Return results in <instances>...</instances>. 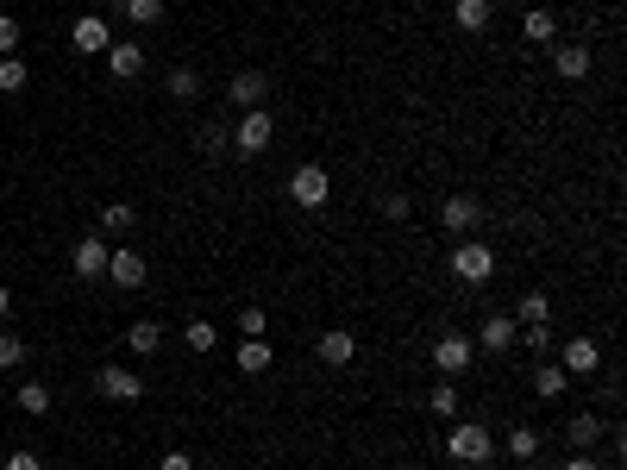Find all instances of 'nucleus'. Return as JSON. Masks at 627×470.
<instances>
[{
  "label": "nucleus",
  "mask_w": 627,
  "mask_h": 470,
  "mask_svg": "<svg viewBox=\"0 0 627 470\" xmlns=\"http://www.w3.org/2000/svg\"><path fill=\"white\" fill-rule=\"evenodd\" d=\"M521 345L533 351V364H540L546 351H559V333H552V320H546V326H521Z\"/></svg>",
  "instance_id": "26"
},
{
  "label": "nucleus",
  "mask_w": 627,
  "mask_h": 470,
  "mask_svg": "<svg viewBox=\"0 0 627 470\" xmlns=\"http://www.w3.org/2000/svg\"><path fill=\"white\" fill-rule=\"evenodd\" d=\"M120 13L132 26H164V0H120Z\"/></svg>",
  "instance_id": "27"
},
{
  "label": "nucleus",
  "mask_w": 627,
  "mask_h": 470,
  "mask_svg": "<svg viewBox=\"0 0 627 470\" xmlns=\"http://www.w3.org/2000/svg\"><path fill=\"white\" fill-rule=\"evenodd\" d=\"M327 195H333V176L320 170V163H301V170L289 176V201L308 207V214H314V207H327Z\"/></svg>",
  "instance_id": "4"
},
{
  "label": "nucleus",
  "mask_w": 627,
  "mask_h": 470,
  "mask_svg": "<svg viewBox=\"0 0 627 470\" xmlns=\"http://www.w3.org/2000/svg\"><path fill=\"white\" fill-rule=\"evenodd\" d=\"M471 358H477V345L464 339V333H439L433 339V370L439 376H464V370H471Z\"/></svg>",
  "instance_id": "8"
},
{
  "label": "nucleus",
  "mask_w": 627,
  "mask_h": 470,
  "mask_svg": "<svg viewBox=\"0 0 627 470\" xmlns=\"http://www.w3.org/2000/svg\"><path fill=\"white\" fill-rule=\"evenodd\" d=\"M26 82H32V69H26V63H19V57H0V94H19Z\"/></svg>",
  "instance_id": "30"
},
{
  "label": "nucleus",
  "mask_w": 627,
  "mask_h": 470,
  "mask_svg": "<svg viewBox=\"0 0 627 470\" xmlns=\"http://www.w3.org/2000/svg\"><path fill=\"white\" fill-rule=\"evenodd\" d=\"M602 433H609V427H602V420H596V414H571V427H565V439H571V452H590V445H596Z\"/></svg>",
  "instance_id": "21"
},
{
  "label": "nucleus",
  "mask_w": 627,
  "mask_h": 470,
  "mask_svg": "<svg viewBox=\"0 0 627 470\" xmlns=\"http://www.w3.org/2000/svg\"><path fill=\"white\" fill-rule=\"evenodd\" d=\"M95 389L107 395V402H145V376L126 370V364H107V370L95 376Z\"/></svg>",
  "instance_id": "10"
},
{
  "label": "nucleus",
  "mask_w": 627,
  "mask_h": 470,
  "mask_svg": "<svg viewBox=\"0 0 627 470\" xmlns=\"http://www.w3.org/2000/svg\"><path fill=\"white\" fill-rule=\"evenodd\" d=\"M145 276H151L145 251H132V245L107 251V276H101V282H113V289H145Z\"/></svg>",
  "instance_id": "6"
},
{
  "label": "nucleus",
  "mask_w": 627,
  "mask_h": 470,
  "mask_svg": "<svg viewBox=\"0 0 627 470\" xmlns=\"http://www.w3.org/2000/svg\"><path fill=\"white\" fill-rule=\"evenodd\" d=\"M13 51H19V19L0 13V57H13Z\"/></svg>",
  "instance_id": "34"
},
{
  "label": "nucleus",
  "mask_w": 627,
  "mask_h": 470,
  "mask_svg": "<svg viewBox=\"0 0 627 470\" xmlns=\"http://www.w3.org/2000/svg\"><path fill=\"white\" fill-rule=\"evenodd\" d=\"M439 226H446V232H458V239H471V232L483 226V201L458 188V195H446V201H439Z\"/></svg>",
  "instance_id": "5"
},
{
  "label": "nucleus",
  "mask_w": 627,
  "mask_h": 470,
  "mask_svg": "<svg viewBox=\"0 0 627 470\" xmlns=\"http://www.w3.org/2000/svg\"><path fill=\"white\" fill-rule=\"evenodd\" d=\"M0 470H38V452H32V445H13V452H7V464H0Z\"/></svg>",
  "instance_id": "37"
},
{
  "label": "nucleus",
  "mask_w": 627,
  "mask_h": 470,
  "mask_svg": "<svg viewBox=\"0 0 627 470\" xmlns=\"http://www.w3.org/2000/svg\"><path fill=\"white\" fill-rule=\"evenodd\" d=\"M239 333L245 339H264V308H239Z\"/></svg>",
  "instance_id": "36"
},
{
  "label": "nucleus",
  "mask_w": 627,
  "mask_h": 470,
  "mask_svg": "<svg viewBox=\"0 0 627 470\" xmlns=\"http://www.w3.org/2000/svg\"><path fill=\"white\" fill-rule=\"evenodd\" d=\"M471 345H483V351H508V345H521V326L508 320V314H490V320L477 326V339H471Z\"/></svg>",
  "instance_id": "15"
},
{
  "label": "nucleus",
  "mask_w": 627,
  "mask_h": 470,
  "mask_svg": "<svg viewBox=\"0 0 627 470\" xmlns=\"http://www.w3.org/2000/svg\"><path fill=\"white\" fill-rule=\"evenodd\" d=\"M270 138H276L270 107H251V113H239V126H232V151H239V157H264Z\"/></svg>",
  "instance_id": "3"
},
{
  "label": "nucleus",
  "mask_w": 627,
  "mask_h": 470,
  "mask_svg": "<svg viewBox=\"0 0 627 470\" xmlns=\"http://www.w3.org/2000/svg\"><path fill=\"white\" fill-rule=\"evenodd\" d=\"M452 276L464 282V289L490 282V276H496V251H490V239H458V245H452Z\"/></svg>",
  "instance_id": "2"
},
{
  "label": "nucleus",
  "mask_w": 627,
  "mask_h": 470,
  "mask_svg": "<svg viewBox=\"0 0 627 470\" xmlns=\"http://www.w3.org/2000/svg\"><path fill=\"white\" fill-rule=\"evenodd\" d=\"M446 452H452L458 464H490V458H496V439H490V427H483V420H452Z\"/></svg>",
  "instance_id": "1"
},
{
  "label": "nucleus",
  "mask_w": 627,
  "mask_h": 470,
  "mask_svg": "<svg viewBox=\"0 0 627 470\" xmlns=\"http://www.w3.org/2000/svg\"><path fill=\"white\" fill-rule=\"evenodd\" d=\"M19 408L26 414H51V389L44 383H19Z\"/></svg>",
  "instance_id": "32"
},
{
  "label": "nucleus",
  "mask_w": 627,
  "mask_h": 470,
  "mask_svg": "<svg viewBox=\"0 0 627 470\" xmlns=\"http://www.w3.org/2000/svg\"><path fill=\"white\" fill-rule=\"evenodd\" d=\"M107 44H113V26L101 13H82L76 26H69V51L76 57H107Z\"/></svg>",
  "instance_id": "7"
},
{
  "label": "nucleus",
  "mask_w": 627,
  "mask_h": 470,
  "mask_svg": "<svg viewBox=\"0 0 627 470\" xmlns=\"http://www.w3.org/2000/svg\"><path fill=\"white\" fill-rule=\"evenodd\" d=\"M565 389H571V376H565L559 364H546V358L533 364V395H540V402H559Z\"/></svg>",
  "instance_id": "20"
},
{
  "label": "nucleus",
  "mask_w": 627,
  "mask_h": 470,
  "mask_svg": "<svg viewBox=\"0 0 627 470\" xmlns=\"http://www.w3.org/2000/svg\"><path fill=\"white\" fill-rule=\"evenodd\" d=\"M126 345L138 351V358H151V351L164 345V326H157V320H132V326H126Z\"/></svg>",
  "instance_id": "23"
},
{
  "label": "nucleus",
  "mask_w": 627,
  "mask_h": 470,
  "mask_svg": "<svg viewBox=\"0 0 627 470\" xmlns=\"http://www.w3.org/2000/svg\"><path fill=\"white\" fill-rule=\"evenodd\" d=\"M502 445H508V458H521V464L540 458V433H533V427H508V433H502Z\"/></svg>",
  "instance_id": "24"
},
{
  "label": "nucleus",
  "mask_w": 627,
  "mask_h": 470,
  "mask_svg": "<svg viewBox=\"0 0 627 470\" xmlns=\"http://www.w3.org/2000/svg\"><path fill=\"white\" fill-rule=\"evenodd\" d=\"M521 38L527 44H559V19H552L546 7H527L521 13Z\"/></svg>",
  "instance_id": "18"
},
{
  "label": "nucleus",
  "mask_w": 627,
  "mask_h": 470,
  "mask_svg": "<svg viewBox=\"0 0 627 470\" xmlns=\"http://www.w3.org/2000/svg\"><path fill=\"white\" fill-rule=\"evenodd\" d=\"M26 339H19V333H7V326H0V370H19V364H26Z\"/></svg>",
  "instance_id": "29"
},
{
  "label": "nucleus",
  "mask_w": 627,
  "mask_h": 470,
  "mask_svg": "<svg viewBox=\"0 0 627 470\" xmlns=\"http://www.w3.org/2000/svg\"><path fill=\"white\" fill-rule=\"evenodd\" d=\"M270 364H276V351H270L264 339H239V370H245V376H264Z\"/></svg>",
  "instance_id": "22"
},
{
  "label": "nucleus",
  "mask_w": 627,
  "mask_h": 470,
  "mask_svg": "<svg viewBox=\"0 0 627 470\" xmlns=\"http://www.w3.org/2000/svg\"><path fill=\"white\" fill-rule=\"evenodd\" d=\"M13 314V289H7V282H0V320H7Z\"/></svg>",
  "instance_id": "40"
},
{
  "label": "nucleus",
  "mask_w": 627,
  "mask_h": 470,
  "mask_svg": "<svg viewBox=\"0 0 627 470\" xmlns=\"http://www.w3.org/2000/svg\"><path fill=\"white\" fill-rule=\"evenodd\" d=\"M490 13H496L490 0H458V7H452V26L477 38V32H490Z\"/></svg>",
  "instance_id": "19"
},
{
  "label": "nucleus",
  "mask_w": 627,
  "mask_h": 470,
  "mask_svg": "<svg viewBox=\"0 0 627 470\" xmlns=\"http://www.w3.org/2000/svg\"><path fill=\"white\" fill-rule=\"evenodd\" d=\"M314 351H320V364H333V370H345V364H352V358H358V339H352V333H345V326H333V333H320V339H314Z\"/></svg>",
  "instance_id": "14"
},
{
  "label": "nucleus",
  "mask_w": 627,
  "mask_h": 470,
  "mask_svg": "<svg viewBox=\"0 0 627 470\" xmlns=\"http://www.w3.org/2000/svg\"><path fill=\"white\" fill-rule=\"evenodd\" d=\"M164 88H170V101H201V76L195 69H170Z\"/></svg>",
  "instance_id": "28"
},
{
  "label": "nucleus",
  "mask_w": 627,
  "mask_h": 470,
  "mask_svg": "<svg viewBox=\"0 0 627 470\" xmlns=\"http://www.w3.org/2000/svg\"><path fill=\"white\" fill-rule=\"evenodd\" d=\"M107 69H113V82L145 76V44H138V38H113L107 44Z\"/></svg>",
  "instance_id": "13"
},
{
  "label": "nucleus",
  "mask_w": 627,
  "mask_h": 470,
  "mask_svg": "<svg viewBox=\"0 0 627 470\" xmlns=\"http://www.w3.org/2000/svg\"><path fill=\"white\" fill-rule=\"evenodd\" d=\"M157 470H195V458L189 452H164V464H157Z\"/></svg>",
  "instance_id": "39"
},
{
  "label": "nucleus",
  "mask_w": 627,
  "mask_h": 470,
  "mask_svg": "<svg viewBox=\"0 0 627 470\" xmlns=\"http://www.w3.org/2000/svg\"><path fill=\"white\" fill-rule=\"evenodd\" d=\"M427 408H433L439 420H458V389H452V376H446V383H439V389L427 395Z\"/></svg>",
  "instance_id": "31"
},
{
  "label": "nucleus",
  "mask_w": 627,
  "mask_h": 470,
  "mask_svg": "<svg viewBox=\"0 0 627 470\" xmlns=\"http://www.w3.org/2000/svg\"><path fill=\"white\" fill-rule=\"evenodd\" d=\"M508 320H515V326H546V320H552V295H546V289H527Z\"/></svg>",
  "instance_id": "17"
},
{
  "label": "nucleus",
  "mask_w": 627,
  "mask_h": 470,
  "mask_svg": "<svg viewBox=\"0 0 627 470\" xmlns=\"http://www.w3.org/2000/svg\"><path fill=\"white\" fill-rule=\"evenodd\" d=\"M138 226V207L132 201H107L101 207V232H132Z\"/></svg>",
  "instance_id": "25"
},
{
  "label": "nucleus",
  "mask_w": 627,
  "mask_h": 470,
  "mask_svg": "<svg viewBox=\"0 0 627 470\" xmlns=\"http://www.w3.org/2000/svg\"><path fill=\"white\" fill-rule=\"evenodd\" d=\"M201 151H214V157L232 151V132H226V126H207V132H201Z\"/></svg>",
  "instance_id": "35"
},
{
  "label": "nucleus",
  "mask_w": 627,
  "mask_h": 470,
  "mask_svg": "<svg viewBox=\"0 0 627 470\" xmlns=\"http://www.w3.org/2000/svg\"><path fill=\"white\" fill-rule=\"evenodd\" d=\"M220 345V326L214 320H189V351H214Z\"/></svg>",
  "instance_id": "33"
},
{
  "label": "nucleus",
  "mask_w": 627,
  "mask_h": 470,
  "mask_svg": "<svg viewBox=\"0 0 627 470\" xmlns=\"http://www.w3.org/2000/svg\"><path fill=\"white\" fill-rule=\"evenodd\" d=\"M226 101L239 107V113L264 107V101H270V76H264V69H232V82H226Z\"/></svg>",
  "instance_id": "9"
},
{
  "label": "nucleus",
  "mask_w": 627,
  "mask_h": 470,
  "mask_svg": "<svg viewBox=\"0 0 627 470\" xmlns=\"http://www.w3.org/2000/svg\"><path fill=\"white\" fill-rule=\"evenodd\" d=\"M565 470H596V458H590V452H577V458H571Z\"/></svg>",
  "instance_id": "41"
},
{
  "label": "nucleus",
  "mask_w": 627,
  "mask_h": 470,
  "mask_svg": "<svg viewBox=\"0 0 627 470\" xmlns=\"http://www.w3.org/2000/svg\"><path fill=\"white\" fill-rule=\"evenodd\" d=\"M107 239H95V232H88V239H76V251H69V270H76L82 282H101L107 276Z\"/></svg>",
  "instance_id": "11"
},
{
  "label": "nucleus",
  "mask_w": 627,
  "mask_h": 470,
  "mask_svg": "<svg viewBox=\"0 0 627 470\" xmlns=\"http://www.w3.org/2000/svg\"><path fill=\"white\" fill-rule=\"evenodd\" d=\"M464 470H490V464H464Z\"/></svg>",
  "instance_id": "42"
},
{
  "label": "nucleus",
  "mask_w": 627,
  "mask_h": 470,
  "mask_svg": "<svg viewBox=\"0 0 627 470\" xmlns=\"http://www.w3.org/2000/svg\"><path fill=\"white\" fill-rule=\"evenodd\" d=\"M377 207H383V220H408V195H383Z\"/></svg>",
  "instance_id": "38"
},
{
  "label": "nucleus",
  "mask_w": 627,
  "mask_h": 470,
  "mask_svg": "<svg viewBox=\"0 0 627 470\" xmlns=\"http://www.w3.org/2000/svg\"><path fill=\"white\" fill-rule=\"evenodd\" d=\"M590 63H596V57H590V44H552V69H559L565 82H584V76H590Z\"/></svg>",
  "instance_id": "16"
},
{
  "label": "nucleus",
  "mask_w": 627,
  "mask_h": 470,
  "mask_svg": "<svg viewBox=\"0 0 627 470\" xmlns=\"http://www.w3.org/2000/svg\"><path fill=\"white\" fill-rule=\"evenodd\" d=\"M57 470H76V464H57Z\"/></svg>",
  "instance_id": "43"
},
{
  "label": "nucleus",
  "mask_w": 627,
  "mask_h": 470,
  "mask_svg": "<svg viewBox=\"0 0 627 470\" xmlns=\"http://www.w3.org/2000/svg\"><path fill=\"white\" fill-rule=\"evenodd\" d=\"M559 370L565 376H596L602 370V345L596 339H565L559 345Z\"/></svg>",
  "instance_id": "12"
}]
</instances>
